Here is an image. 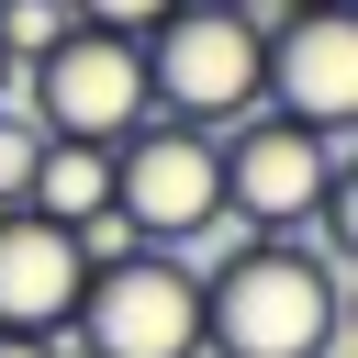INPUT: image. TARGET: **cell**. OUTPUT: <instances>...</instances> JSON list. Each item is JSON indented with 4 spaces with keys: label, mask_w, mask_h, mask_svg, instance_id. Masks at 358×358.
<instances>
[{
    "label": "cell",
    "mask_w": 358,
    "mask_h": 358,
    "mask_svg": "<svg viewBox=\"0 0 358 358\" xmlns=\"http://www.w3.org/2000/svg\"><path fill=\"white\" fill-rule=\"evenodd\" d=\"M347 268L313 235H224L201 268V358H336Z\"/></svg>",
    "instance_id": "cell-1"
},
{
    "label": "cell",
    "mask_w": 358,
    "mask_h": 358,
    "mask_svg": "<svg viewBox=\"0 0 358 358\" xmlns=\"http://www.w3.org/2000/svg\"><path fill=\"white\" fill-rule=\"evenodd\" d=\"M134 56H145V101H157L168 123L224 134V123L257 112V56H268V34H257L235 0H168V11L134 34Z\"/></svg>",
    "instance_id": "cell-2"
},
{
    "label": "cell",
    "mask_w": 358,
    "mask_h": 358,
    "mask_svg": "<svg viewBox=\"0 0 358 358\" xmlns=\"http://www.w3.org/2000/svg\"><path fill=\"white\" fill-rule=\"evenodd\" d=\"M67 358H201V268L179 246H123L78 280Z\"/></svg>",
    "instance_id": "cell-3"
},
{
    "label": "cell",
    "mask_w": 358,
    "mask_h": 358,
    "mask_svg": "<svg viewBox=\"0 0 358 358\" xmlns=\"http://www.w3.org/2000/svg\"><path fill=\"white\" fill-rule=\"evenodd\" d=\"M213 157H224V224L235 235H302L313 201H324V179L358 157V134H313V123H291V112L257 101L246 123L213 134Z\"/></svg>",
    "instance_id": "cell-4"
},
{
    "label": "cell",
    "mask_w": 358,
    "mask_h": 358,
    "mask_svg": "<svg viewBox=\"0 0 358 358\" xmlns=\"http://www.w3.org/2000/svg\"><path fill=\"white\" fill-rule=\"evenodd\" d=\"M112 213H123L145 246H179V257L213 246V235H224V157H213V134L145 112V123L112 145Z\"/></svg>",
    "instance_id": "cell-5"
},
{
    "label": "cell",
    "mask_w": 358,
    "mask_h": 358,
    "mask_svg": "<svg viewBox=\"0 0 358 358\" xmlns=\"http://www.w3.org/2000/svg\"><path fill=\"white\" fill-rule=\"evenodd\" d=\"M257 101L313 134H358V0H291L268 22Z\"/></svg>",
    "instance_id": "cell-6"
},
{
    "label": "cell",
    "mask_w": 358,
    "mask_h": 358,
    "mask_svg": "<svg viewBox=\"0 0 358 358\" xmlns=\"http://www.w3.org/2000/svg\"><path fill=\"white\" fill-rule=\"evenodd\" d=\"M22 112L45 123V134H90V145H123L157 101H145V56H134V34H101V22H78L56 56H34L22 67Z\"/></svg>",
    "instance_id": "cell-7"
},
{
    "label": "cell",
    "mask_w": 358,
    "mask_h": 358,
    "mask_svg": "<svg viewBox=\"0 0 358 358\" xmlns=\"http://www.w3.org/2000/svg\"><path fill=\"white\" fill-rule=\"evenodd\" d=\"M78 280H90L78 235L11 201V213H0V336H67V313H78Z\"/></svg>",
    "instance_id": "cell-8"
},
{
    "label": "cell",
    "mask_w": 358,
    "mask_h": 358,
    "mask_svg": "<svg viewBox=\"0 0 358 358\" xmlns=\"http://www.w3.org/2000/svg\"><path fill=\"white\" fill-rule=\"evenodd\" d=\"M22 213H45V224H101L112 213V145H90V134H45L34 145V179H22Z\"/></svg>",
    "instance_id": "cell-9"
},
{
    "label": "cell",
    "mask_w": 358,
    "mask_h": 358,
    "mask_svg": "<svg viewBox=\"0 0 358 358\" xmlns=\"http://www.w3.org/2000/svg\"><path fill=\"white\" fill-rule=\"evenodd\" d=\"M67 34H78V0H0V56H11V67L56 56Z\"/></svg>",
    "instance_id": "cell-10"
},
{
    "label": "cell",
    "mask_w": 358,
    "mask_h": 358,
    "mask_svg": "<svg viewBox=\"0 0 358 358\" xmlns=\"http://www.w3.org/2000/svg\"><path fill=\"white\" fill-rule=\"evenodd\" d=\"M34 145H45V123H34L22 101H0V213L22 201V179H34Z\"/></svg>",
    "instance_id": "cell-11"
},
{
    "label": "cell",
    "mask_w": 358,
    "mask_h": 358,
    "mask_svg": "<svg viewBox=\"0 0 358 358\" xmlns=\"http://www.w3.org/2000/svg\"><path fill=\"white\" fill-rule=\"evenodd\" d=\"M168 0H78V22H101V34H145Z\"/></svg>",
    "instance_id": "cell-12"
},
{
    "label": "cell",
    "mask_w": 358,
    "mask_h": 358,
    "mask_svg": "<svg viewBox=\"0 0 358 358\" xmlns=\"http://www.w3.org/2000/svg\"><path fill=\"white\" fill-rule=\"evenodd\" d=\"M0 358H67V336H0Z\"/></svg>",
    "instance_id": "cell-13"
},
{
    "label": "cell",
    "mask_w": 358,
    "mask_h": 358,
    "mask_svg": "<svg viewBox=\"0 0 358 358\" xmlns=\"http://www.w3.org/2000/svg\"><path fill=\"white\" fill-rule=\"evenodd\" d=\"M11 90H22V67H11V56H0V101H11Z\"/></svg>",
    "instance_id": "cell-14"
},
{
    "label": "cell",
    "mask_w": 358,
    "mask_h": 358,
    "mask_svg": "<svg viewBox=\"0 0 358 358\" xmlns=\"http://www.w3.org/2000/svg\"><path fill=\"white\" fill-rule=\"evenodd\" d=\"M235 11H246V0H235Z\"/></svg>",
    "instance_id": "cell-15"
}]
</instances>
